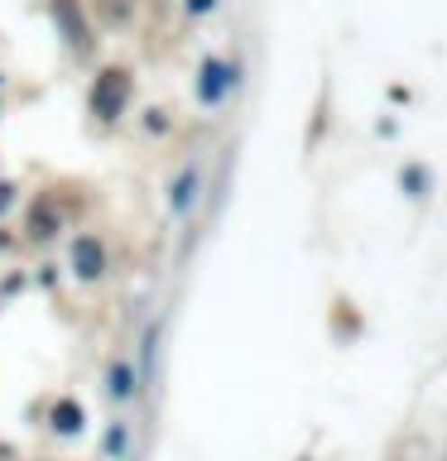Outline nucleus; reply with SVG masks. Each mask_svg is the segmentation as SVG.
<instances>
[{
  "mask_svg": "<svg viewBox=\"0 0 447 461\" xmlns=\"http://www.w3.org/2000/svg\"><path fill=\"white\" fill-rule=\"evenodd\" d=\"M14 207H20V187H14L10 178H0V221H5Z\"/></svg>",
  "mask_w": 447,
  "mask_h": 461,
  "instance_id": "obj_15",
  "label": "nucleus"
},
{
  "mask_svg": "<svg viewBox=\"0 0 447 461\" xmlns=\"http://www.w3.org/2000/svg\"><path fill=\"white\" fill-rule=\"evenodd\" d=\"M49 423H53L58 438H82V432H87V409L72 394H58L53 409H49Z\"/></svg>",
  "mask_w": 447,
  "mask_h": 461,
  "instance_id": "obj_10",
  "label": "nucleus"
},
{
  "mask_svg": "<svg viewBox=\"0 0 447 461\" xmlns=\"http://www.w3.org/2000/svg\"><path fill=\"white\" fill-rule=\"evenodd\" d=\"M222 10V0H183V20H212V14Z\"/></svg>",
  "mask_w": 447,
  "mask_h": 461,
  "instance_id": "obj_14",
  "label": "nucleus"
},
{
  "mask_svg": "<svg viewBox=\"0 0 447 461\" xmlns=\"http://www.w3.org/2000/svg\"><path fill=\"white\" fill-rule=\"evenodd\" d=\"M245 86V58L241 53H202L193 68V106L197 111H222L231 96Z\"/></svg>",
  "mask_w": 447,
  "mask_h": 461,
  "instance_id": "obj_1",
  "label": "nucleus"
},
{
  "mask_svg": "<svg viewBox=\"0 0 447 461\" xmlns=\"http://www.w3.org/2000/svg\"><path fill=\"white\" fill-rule=\"evenodd\" d=\"M140 130H144L150 140H169V135H173L169 106H144V111H140Z\"/></svg>",
  "mask_w": 447,
  "mask_h": 461,
  "instance_id": "obj_13",
  "label": "nucleus"
},
{
  "mask_svg": "<svg viewBox=\"0 0 447 461\" xmlns=\"http://www.w3.org/2000/svg\"><path fill=\"white\" fill-rule=\"evenodd\" d=\"M68 230V212L53 193H34L20 212V245H58Z\"/></svg>",
  "mask_w": 447,
  "mask_h": 461,
  "instance_id": "obj_4",
  "label": "nucleus"
},
{
  "mask_svg": "<svg viewBox=\"0 0 447 461\" xmlns=\"http://www.w3.org/2000/svg\"><path fill=\"white\" fill-rule=\"evenodd\" d=\"M438 461H447V456H438Z\"/></svg>",
  "mask_w": 447,
  "mask_h": 461,
  "instance_id": "obj_16",
  "label": "nucleus"
},
{
  "mask_svg": "<svg viewBox=\"0 0 447 461\" xmlns=\"http://www.w3.org/2000/svg\"><path fill=\"white\" fill-rule=\"evenodd\" d=\"M399 193L409 202H428L433 197V168L428 164H404L399 168Z\"/></svg>",
  "mask_w": 447,
  "mask_h": 461,
  "instance_id": "obj_12",
  "label": "nucleus"
},
{
  "mask_svg": "<svg viewBox=\"0 0 447 461\" xmlns=\"http://www.w3.org/2000/svg\"><path fill=\"white\" fill-rule=\"evenodd\" d=\"M207 197V164L202 158H183L178 173L169 178V193H164V207H169V221H183L193 226L197 221V207Z\"/></svg>",
  "mask_w": 447,
  "mask_h": 461,
  "instance_id": "obj_3",
  "label": "nucleus"
},
{
  "mask_svg": "<svg viewBox=\"0 0 447 461\" xmlns=\"http://www.w3.org/2000/svg\"><path fill=\"white\" fill-rule=\"evenodd\" d=\"M130 101H135V77H130V68H101L96 77L87 82V111H92L101 125H121Z\"/></svg>",
  "mask_w": 447,
  "mask_h": 461,
  "instance_id": "obj_2",
  "label": "nucleus"
},
{
  "mask_svg": "<svg viewBox=\"0 0 447 461\" xmlns=\"http://www.w3.org/2000/svg\"><path fill=\"white\" fill-rule=\"evenodd\" d=\"M140 394H144V380H140L135 356H125V351L106 356V366H101V399L111 403V413H125L130 403H140Z\"/></svg>",
  "mask_w": 447,
  "mask_h": 461,
  "instance_id": "obj_6",
  "label": "nucleus"
},
{
  "mask_svg": "<svg viewBox=\"0 0 447 461\" xmlns=\"http://www.w3.org/2000/svg\"><path fill=\"white\" fill-rule=\"evenodd\" d=\"M111 274V245L101 230H78V236L68 240V279L72 284H101Z\"/></svg>",
  "mask_w": 447,
  "mask_h": 461,
  "instance_id": "obj_5",
  "label": "nucleus"
},
{
  "mask_svg": "<svg viewBox=\"0 0 447 461\" xmlns=\"http://www.w3.org/2000/svg\"><path fill=\"white\" fill-rule=\"evenodd\" d=\"M159 351H164V322H144V331H140V356H135V366H140V380H144V384H150V375H154Z\"/></svg>",
  "mask_w": 447,
  "mask_h": 461,
  "instance_id": "obj_11",
  "label": "nucleus"
},
{
  "mask_svg": "<svg viewBox=\"0 0 447 461\" xmlns=\"http://www.w3.org/2000/svg\"><path fill=\"white\" fill-rule=\"evenodd\" d=\"M92 20H96V29L101 34H125V29H135V20H140V5L135 0H92Z\"/></svg>",
  "mask_w": 447,
  "mask_h": 461,
  "instance_id": "obj_9",
  "label": "nucleus"
},
{
  "mask_svg": "<svg viewBox=\"0 0 447 461\" xmlns=\"http://www.w3.org/2000/svg\"><path fill=\"white\" fill-rule=\"evenodd\" d=\"M101 461H135V423L130 413H111L101 428Z\"/></svg>",
  "mask_w": 447,
  "mask_h": 461,
  "instance_id": "obj_8",
  "label": "nucleus"
},
{
  "mask_svg": "<svg viewBox=\"0 0 447 461\" xmlns=\"http://www.w3.org/2000/svg\"><path fill=\"white\" fill-rule=\"evenodd\" d=\"M49 14L58 20V29H63V43L72 53L82 58V63H92L96 58V20H92V5H78V0H53Z\"/></svg>",
  "mask_w": 447,
  "mask_h": 461,
  "instance_id": "obj_7",
  "label": "nucleus"
}]
</instances>
